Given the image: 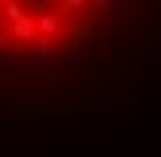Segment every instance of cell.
Instances as JSON below:
<instances>
[{"label": "cell", "mask_w": 161, "mask_h": 157, "mask_svg": "<svg viewBox=\"0 0 161 157\" xmlns=\"http://www.w3.org/2000/svg\"><path fill=\"white\" fill-rule=\"evenodd\" d=\"M157 63L161 0H0L4 126L98 110Z\"/></svg>", "instance_id": "cell-1"}]
</instances>
